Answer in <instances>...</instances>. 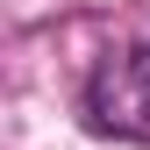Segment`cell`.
<instances>
[{"mask_svg":"<svg viewBox=\"0 0 150 150\" xmlns=\"http://www.w3.org/2000/svg\"><path fill=\"white\" fill-rule=\"evenodd\" d=\"M86 122L100 136L150 143V43H107L86 79Z\"/></svg>","mask_w":150,"mask_h":150,"instance_id":"6da1fadb","label":"cell"}]
</instances>
